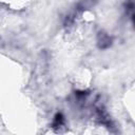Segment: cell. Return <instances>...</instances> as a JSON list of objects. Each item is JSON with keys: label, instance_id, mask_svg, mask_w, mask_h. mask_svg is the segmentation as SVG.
<instances>
[{"label": "cell", "instance_id": "cell-1", "mask_svg": "<svg viewBox=\"0 0 135 135\" xmlns=\"http://www.w3.org/2000/svg\"><path fill=\"white\" fill-rule=\"evenodd\" d=\"M112 39L105 33H99L98 35V46L100 49H107L111 45Z\"/></svg>", "mask_w": 135, "mask_h": 135}, {"label": "cell", "instance_id": "cell-2", "mask_svg": "<svg viewBox=\"0 0 135 135\" xmlns=\"http://www.w3.org/2000/svg\"><path fill=\"white\" fill-rule=\"evenodd\" d=\"M63 123V116L61 113H57L55 115V118H54V121H53V127L54 128H57L59 126H61Z\"/></svg>", "mask_w": 135, "mask_h": 135}, {"label": "cell", "instance_id": "cell-3", "mask_svg": "<svg viewBox=\"0 0 135 135\" xmlns=\"http://www.w3.org/2000/svg\"><path fill=\"white\" fill-rule=\"evenodd\" d=\"M133 23H134V26H135V14L133 15Z\"/></svg>", "mask_w": 135, "mask_h": 135}]
</instances>
